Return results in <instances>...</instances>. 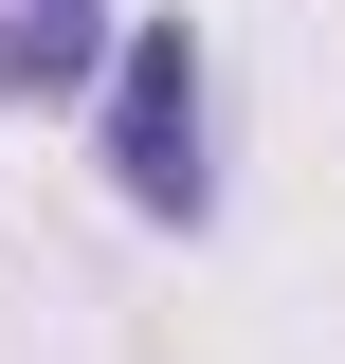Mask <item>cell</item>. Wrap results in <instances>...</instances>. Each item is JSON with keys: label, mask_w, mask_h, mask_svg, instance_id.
Masks as SVG:
<instances>
[{"label": "cell", "mask_w": 345, "mask_h": 364, "mask_svg": "<svg viewBox=\"0 0 345 364\" xmlns=\"http://www.w3.org/2000/svg\"><path fill=\"white\" fill-rule=\"evenodd\" d=\"M109 182L146 219H200L218 200V164H200V37L182 18H128L109 37Z\"/></svg>", "instance_id": "6da1fadb"}, {"label": "cell", "mask_w": 345, "mask_h": 364, "mask_svg": "<svg viewBox=\"0 0 345 364\" xmlns=\"http://www.w3.org/2000/svg\"><path fill=\"white\" fill-rule=\"evenodd\" d=\"M109 0H0V91H73V73H109Z\"/></svg>", "instance_id": "7a4b0ae2"}]
</instances>
